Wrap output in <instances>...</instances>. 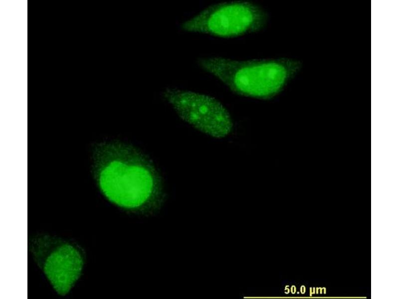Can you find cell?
<instances>
[{
  "mask_svg": "<svg viewBox=\"0 0 399 299\" xmlns=\"http://www.w3.org/2000/svg\"><path fill=\"white\" fill-rule=\"evenodd\" d=\"M198 63L234 93L260 99L279 94L301 67L300 61L287 58L237 60L213 56Z\"/></svg>",
  "mask_w": 399,
  "mask_h": 299,
  "instance_id": "2",
  "label": "cell"
},
{
  "mask_svg": "<svg viewBox=\"0 0 399 299\" xmlns=\"http://www.w3.org/2000/svg\"><path fill=\"white\" fill-rule=\"evenodd\" d=\"M162 97L182 120L205 134L222 138L232 130L229 112L213 97L173 88L166 89Z\"/></svg>",
  "mask_w": 399,
  "mask_h": 299,
  "instance_id": "5",
  "label": "cell"
},
{
  "mask_svg": "<svg viewBox=\"0 0 399 299\" xmlns=\"http://www.w3.org/2000/svg\"><path fill=\"white\" fill-rule=\"evenodd\" d=\"M28 250L54 290L62 296L68 293L83 267L79 248L60 238L39 235L29 239Z\"/></svg>",
  "mask_w": 399,
  "mask_h": 299,
  "instance_id": "4",
  "label": "cell"
},
{
  "mask_svg": "<svg viewBox=\"0 0 399 299\" xmlns=\"http://www.w3.org/2000/svg\"><path fill=\"white\" fill-rule=\"evenodd\" d=\"M267 11L252 2L234 1L209 6L184 21L183 30L223 38L257 32L266 25Z\"/></svg>",
  "mask_w": 399,
  "mask_h": 299,
  "instance_id": "3",
  "label": "cell"
},
{
  "mask_svg": "<svg viewBox=\"0 0 399 299\" xmlns=\"http://www.w3.org/2000/svg\"><path fill=\"white\" fill-rule=\"evenodd\" d=\"M98 182L104 196L115 205L138 210L157 205L162 198L161 177L150 158L131 145H104Z\"/></svg>",
  "mask_w": 399,
  "mask_h": 299,
  "instance_id": "1",
  "label": "cell"
}]
</instances>
